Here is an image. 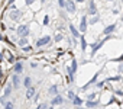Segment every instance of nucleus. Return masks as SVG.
I'll return each instance as SVG.
<instances>
[{
    "label": "nucleus",
    "mask_w": 123,
    "mask_h": 109,
    "mask_svg": "<svg viewBox=\"0 0 123 109\" xmlns=\"http://www.w3.org/2000/svg\"><path fill=\"white\" fill-rule=\"evenodd\" d=\"M73 103H74L75 106H81V105H83V99H81V97H78V96H74Z\"/></svg>",
    "instance_id": "15"
},
{
    "label": "nucleus",
    "mask_w": 123,
    "mask_h": 109,
    "mask_svg": "<svg viewBox=\"0 0 123 109\" xmlns=\"http://www.w3.org/2000/svg\"><path fill=\"white\" fill-rule=\"evenodd\" d=\"M10 93H12V86H10V84H7V86H6V89H5V96L2 97V102H5V99H6Z\"/></svg>",
    "instance_id": "11"
},
{
    "label": "nucleus",
    "mask_w": 123,
    "mask_h": 109,
    "mask_svg": "<svg viewBox=\"0 0 123 109\" xmlns=\"http://www.w3.org/2000/svg\"><path fill=\"white\" fill-rule=\"evenodd\" d=\"M48 20H49V18H48V16H45V18H43V23L46 25V23H48Z\"/></svg>",
    "instance_id": "28"
},
{
    "label": "nucleus",
    "mask_w": 123,
    "mask_h": 109,
    "mask_svg": "<svg viewBox=\"0 0 123 109\" xmlns=\"http://www.w3.org/2000/svg\"><path fill=\"white\" fill-rule=\"evenodd\" d=\"M33 96H35V87H32V86H31V87H28V92H26V97H28V99H32Z\"/></svg>",
    "instance_id": "12"
},
{
    "label": "nucleus",
    "mask_w": 123,
    "mask_h": 109,
    "mask_svg": "<svg viewBox=\"0 0 123 109\" xmlns=\"http://www.w3.org/2000/svg\"><path fill=\"white\" fill-rule=\"evenodd\" d=\"M86 105H87V108H90V109H91V108L97 106V102H94V100H88V102H87Z\"/></svg>",
    "instance_id": "20"
},
{
    "label": "nucleus",
    "mask_w": 123,
    "mask_h": 109,
    "mask_svg": "<svg viewBox=\"0 0 123 109\" xmlns=\"http://www.w3.org/2000/svg\"><path fill=\"white\" fill-rule=\"evenodd\" d=\"M86 29H87V16H83L80 23V32H86Z\"/></svg>",
    "instance_id": "4"
},
{
    "label": "nucleus",
    "mask_w": 123,
    "mask_h": 109,
    "mask_svg": "<svg viewBox=\"0 0 123 109\" xmlns=\"http://www.w3.org/2000/svg\"><path fill=\"white\" fill-rule=\"evenodd\" d=\"M80 39H81V49H83V51H86V47H87V44H86V39H84V36H83V35H80Z\"/></svg>",
    "instance_id": "19"
},
{
    "label": "nucleus",
    "mask_w": 123,
    "mask_h": 109,
    "mask_svg": "<svg viewBox=\"0 0 123 109\" xmlns=\"http://www.w3.org/2000/svg\"><path fill=\"white\" fill-rule=\"evenodd\" d=\"M97 20H98V18L96 16V18H93V19H91V23H94V22H97Z\"/></svg>",
    "instance_id": "29"
},
{
    "label": "nucleus",
    "mask_w": 123,
    "mask_h": 109,
    "mask_svg": "<svg viewBox=\"0 0 123 109\" xmlns=\"http://www.w3.org/2000/svg\"><path fill=\"white\" fill-rule=\"evenodd\" d=\"M59 6H62V7H65V0H59Z\"/></svg>",
    "instance_id": "26"
},
{
    "label": "nucleus",
    "mask_w": 123,
    "mask_h": 109,
    "mask_svg": "<svg viewBox=\"0 0 123 109\" xmlns=\"http://www.w3.org/2000/svg\"><path fill=\"white\" fill-rule=\"evenodd\" d=\"M25 3H26V5H28V6H31V5H32V3H33V0H25Z\"/></svg>",
    "instance_id": "27"
},
{
    "label": "nucleus",
    "mask_w": 123,
    "mask_h": 109,
    "mask_svg": "<svg viewBox=\"0 0 123 109\" xmlns=\"http://www.w3.org/2000/svg\"><path fill=\"white\" fill-rule=\"evenodd\" d=\"M39 109H48V105H45V103H41V105H39Z\"/></svg>",
    "instance_id": "24"
},
{
    "label": "nucleus",
    "mask_w": 123,
    "mask_h": 109,
    "mask_svg": "<svg viewBox=\"0 0 123 109\" xmlns=\"http://www.w3.org/2000/svg\"><path fill=\"white\" fill-rule=\"evenodd\" d=\"M77 2H80V3H81V2H84V0H77Z\"/></svg>",
    "instance_id": "31"
},
{
    "label": "nucleus",
    "mask_w": 123,
    "mask_h": 109,
    "mask_svg": "<svg viewBox=\"0 0 123 109\" xmlns=\"http://www.w3.org/2000/svg\"><path fill=\"white\" fill-rule=\"evenodd\" d=\"M62 38H64L62 35H58V36H55V41L58 42V41H61V39H62Z\"/></svg>",
    "instance_id": "25"
},
{
    "label": "nucleus",
    "mask_w": 123,
    "mask_h": 109,
    "mask_svg": "<svg viewBox=\"0 0 123 109\" xmlns=\"http://www.w3.org/2000/svg\"><path fill=\"white\" fill-rule=\"evenodd\" d=\"M5 109H15V105L12 102H7V103H5Z\"/></svg>",
    "instance_id": "21"
},
{
    "label": "nucleus",
    "mask_w": 123,
    "mask_h": 109,
    "mask_svg": "<svg viewBox=\"0 0 123 109\" xmlns=\"http://www.w3.org/2000/svg\"><path fill=\"white\" fill-rule=\"evenodd\" d=\"M114 29H116V25H114V23H113V25H109V26L104 28L103 34H104V35H110L111 32H114Z\"/></svg>",
    "instance_id": "6"
},
{
    "label": "nucleus",
    "mask_w": 123,
    "mask_h": 109,
    "mask_svg": "<svg viewBox=\"0 0 123 109\" xmlns=\"http://www.w3.org/2000/svg\"><path fill=\"white\" fill-rule=\"evenodd\" d=\"M109 2H113V0H109Z\"/></svg>",
    "instance_id": "32"
},
{
    "label": "nucleus",
    "mask_w": 123,
    "mask_h": 109,
    "mask_svg": "<svg viewBox=\"0 0 123 109\" xmlns=\"http://www.w3.org/2000/svg\"><path fill=\"white\" fill-rule=\"evenodd\" d=\"M90 13H91V15H96V13H97V7H96L94 0H90Z\"/></svg>",
    "instance_id": "13"
},
{
    "label": "nucleus",
    "mask_w": 123,
    "mask_h": 109,
    "mask_svg": "<svg viewBox=\"0 0 123 109\" xmlns=\"http://www.w3.org/2000/svg\"><path fill=\"white\" fill-rule=\"evenodd\" d=\"M74 96H75V95H74V92H68V99H71V100H73V99H74Z\"/></svg>",
    "instance_id": "23"
},
{
    "label": "nucleus",
    "mask_w": 123,
    "mask_h": 109,
    "mask_svg": "<svg viewBox=\"0 0 123 109\" xmlns=\"http://www.w3.org/2000/svg\"><path fill=\"white\" fill-rule=\"evenodd\" d=\"M103 44H104V41H100V42H97V44L93 47V51H91V54H94V52H96V51H97L100 47H103Z\"/></svg>",
    "instance_id": "16"
},
{
    "label": "nucleus",
    "mask_w": 123,
    "mask_h": 109,
    "mask_svg": "<svg viewBox=\"0 0 123 109\" xmlns=\"http://www.w3.org/2000/svg\"><path fill=\"white\" fill-rule=\"evenodd\" d=\"M122 20H123V16H122Z\"/></svg>",
    "instance_id": "34"
},
{
    "label": "nucleus",
    "mask_w": 123,
    "mask_h": 109,
    "mask_svg": "<svg viewBox=\"0 0 123 109\" xmlns=\"http://www.w3.org/2000/svg\"><path fill=\"white\" fill-rule=\"evenodd\" d=\"M19 45H20V47H26V45H28V38H26V36L20 38V39H19Z\"/></svg>",
    "instance_id": "18"
},
{
    "label": "nucleus",
    "mask_w": 123,
    "mask_h": 109,
    "mask_svg": "<svg viewBox=\"0 0 123 109\" xmlns=\"http://www.w3.org/2000/svg\"><path fill=\"white\" fill-rule=\"evenodd\" d=\"M49 41H51V38H49L48 35H45L43 38L38 39V42H36V47H43V45H46V44H48Z\"/></svg>",
    "instance_id": "3"
},
{
    "label": "nucleus",
    "mask_w": 123,
    "mask_h": 109,
    "mask_svg": "<svg viewBox=\"0 0 123 109\" xmlns=\"http://www.w3.org/2000/svg\"><path fill=\"white\" fill-rule=\"evenodd\" d=\"M23 84H25V87H31V86H32V79H31V77H25Z\"/></svg>",
    "instance_id": "17"
},
{
    "label": "nucleus",
    "mask_w": 123,
    "mask_h": 109,
    "mask_svg": "<svg viewBox=\"0 0 123 109\" xmlns=\"http://www.w3.org/2000/svg\"><path fill=\"white\" fill-rule=\"evenodd\" d=\"M7 61L9 63H15V57L12 55V54H9V55H7Z\"/></svg>",
    "instance_id": "22"
},
{
    "label": "nucleus",
    "mask_w": 123,
    "mask_h": 109,
    "mask_svg": "<svg viewBox=\"0 0 123 109\" xmlns=\"http://www.w3.org/2000/svg\"><path fill=\"white\" fill-rule=\"evenodd\" d=\"M70 31H71V34H73V36H75V38H80V31L73 25V23H70Z\"/></svg>",
    "instance_id": "8"
},
{
    "label": "nucleus",
    "mask_w": 123,
    "mask_h": 109,
    "mask_svg": "<svg viewBox=\"0 0 123 109\" xmlns=\"http://www.w3.org/2000/svg\"><path fill=\"white\" fill-rule=\"evenodd\" d=\"M12 86H13V87H19V86H20L19 74H15V76H13V79H12Z\"/></svg>",
    "instance_id": "9"
},
{
    "label": "nucleus",
    "mask_w": 123,
    "mask_h": 109,
    "mask_svg": "<svg viewBox=\"0 0 123 109\" xmlns=\"http://www.w3.org/2000/svg\"><path fill=\"white\" fill-rule=\"evenodd\" d=\"M62 102H64V99H62V97H61L59 95H55V97L52 99V102H51V103H52V105H61Z\"/></svg>",
    "instance_id": "10"
},
{
    "label": "nucleus",
    "mask_w": 123,
    "mask_h": 109,
    "mask_svg": "<svg viewBox=\"0 0 123 109\" xmlns=\"http://www.w3.org/2000/svg\"><path fill=\"white\" fill-rule=\"evenodd\" d=\"M65 9L70 13H75V3L73 2V0H65Z\"/></svg>",
    "instance_id": "2"
},
{
    "label": "nucleus",
    "mask_w": 123,
    "mask_h": 109,
    "mask_svg": "<svg viewBox=\"0 0 123 109\" xmlns=\"http://www.w3.org/2000/svg\"><path fill=\"white\" fill-rule=\"evenodd\" d=\"M23 49H25V51H31L32 48H31V47H23Z\"/></svg>",
    "instance_id": "30"
},
{
    "label": "nucleus",
    "mask_w": 123,
    "mask_h": 109,
    "mask_svg": "<svg viewBox=\"0 0 123 109\" xmlns=\"http://www.w3.org/2000/svg\"><path fill=\"white\" fill-rule=\"evenodd\" d=\"M20 16H22V12H19V10H12L10 12V19L12 20H18Z\"/></svg>",
    "instance_id": "5"
},
{
    "label": "nucleus",
    "mask_w": 123,
    "mask_h": 109,
    "mask_svg": "<svg viewBox=\"0 0 123 109\" xmlns=\"http://www.w3.org/2000/svg\"><path fill=\"white\" fill-rule=\"evenodd\" d=\"M29 32H31V29H29V25H20L19 28H18V35L20 36V38H23V36H28L29 35Z\"/></svg>",
    "instance_id": "1"
},
{
    "label": "nucleus",
    "mask_w": 123,
    "mask_h": 109,
    "mask_svg": "<svg viewBox=\"0 0 123 109\" xmlns=\"http://www.w3.org/2000/svg\"><path fill=\"white\" fill-rule=\"evenodd\" d=\"M48 109H52V108H48Z\"/></svg>",
    "instance_id": "33"
},
{
    "label": "nucleus",
    "mask_w": 123,
    "mask_h": 109,
    "mask_svg": "<svg viewBox=\"0 0 123 109\" xmlns=\"http://www.w3.org/2000/svg\"><path fill=\"white\" fill-rule=\"evenodd\" d=\"M48 92H49V95H54V96H55V95H58V86H56V84H52V86L49 87V90H48Z\"/></svg>",
    "instance_id": "14"
},
{
    "label": "nucleus",
    "mask_w": 123,
    "mask_h": 109,
    "mask_svg": "<svg viewBox=\"0 0 123 109\" xmlns=\"http://www.w3.org/2000/svg\"><path fill=\"white\" fill-rule=\"evenodd\" d=\"M13 70H15V74H20L23 71V63H16Z\"/></svg>",
    "instance_id": "7"
}]
</instances>
